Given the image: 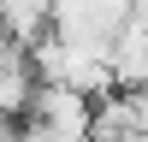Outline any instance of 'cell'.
Wrapping results in <instances>:
<instances>
[{"label":"cell","instance_id":"cell-1","mask_svg":"<svg viewBox=\"0 0 148 142\" xmlns=\"http://www.w3.org/2000/svg\"><path fill=\"white\" fill-rule=\"evenodd\" d=\"M36 59V77L47 89H77L89 95L95 106L119 95V77H113V47H89V42H65V36H47V42L30 47Z\"/></svg>","mask_w":148,"mask_h":142},{"label":"cell","instance_id":"cell-2","mask_svg":"<svg viewBox=\"0 0 148 142\" xmlns=\"http://www.w3.org/2000/svg\"><path fill=\"white\" fill-rule=\"evenodd\" d=\"M30 118L36 124H47V130H59V136H71V142H89L95 136V101L89 95H77V89H36V101H30Z\"/></svg>","mask_w":148,"mask_h":142},{"label":"cell","instance_id":"cell-3","mask_svg":"<svg viewBox=\"0 0 148 142\" xmlns=\"http://www.w3.org/2000/svg\"><path fill=\"white\" fill-rule=\"evenodd\" d=\"M42 89L36 77V59L24 42H0V113L6 118H30V101Z\"/></svg>","mask_w":148,"mask_h":142},{"label":"cell","instance_id":"cell-4","mask_svg":"<svg viewBox=\"0 0 148 142\" xmlns=\"http://www.w3.org/2000/svg\"><path fill=\"white\" fill-rule=\"evenodd\" d=\"M113 77H119V95L148 89V24L142 18H130V30L113 42Z\"/></svg>","mask_w":148,"mask_h":142},{"label":"cell","instance_id":"cell-5","mask_svg":"<svg viewBox=\"0 0 148 142\" xmlns=\"http://www.w3.org/2000/svg\"><path fill=\"white\" fill-rule=\"evenodd\" d=\"M0 142H24V124H18V118H6V113H0Z\"/></svg>","mask_w":148,"mask_h":142},{"label":"cell","instance_id":"cell-6","mask_svg":"<svg viewBox=\"0 0 148 142\" xmlns=\"http://www.w3.org/2000/svg\"><path fill=\"white\" fill-rule=\"evenodd\" d=\"M130 6H142V0H130Z\"/></svg>","mask_w":148,"mask_h":142}]
</instances>
